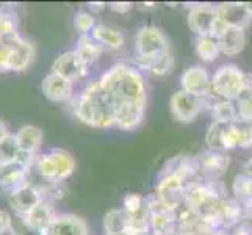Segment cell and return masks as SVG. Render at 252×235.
I'll return each instance as SVG.
<instances>
[{"mask_svg":"<svg viewBox=\"0 0 252 235\" xmlns=\"http://www.w3.org/2000/svg\"><path fill=\"white\" fill-rule=\"evenodd\" d=\"M147 207V198L140 193H127L123 199V205L121 210L126 215H135L143 212Z\"/></svg>","mask_w":252,"mask_h":235,"instance_id":"obj_28","label":"cell"},{"mask_svg":"<svg viewBox=\"0 0 252 235\" xmlns=\"http://www.w3.org/2000/svg\"><path fill=\"white\" fill-rule=\"evenodd\" d=\"M44 235H90V228L83 218L72 213L55 215Z\"/></svg>","mask_w":252,"mask_h":235,"instance_id":"obj_18","label":"cell"},{"mask_svg":"<svg viewBox=\"0 0 252 235\" xmlns=\"http://www.w3.org/2000/svg\"><path fill=\"white\" fill-rule=\"evenodd\" d=\"M41 202H42V196L39 193V190L32 184L22 185L21 188H17L8 196V204L16 212V216L29 215Z\"/></svg>","mask_w":252,"mask_h":235,"instance_id":"obj_17","label":"cell"},{"mask_svg":"<svg viewBox=\"0 0 252 235\" xmlns=\"http://www.w3.org/2000/svg\"><path fill=\"white\" fill-rule=\"evenodd\" d=\"M30 168L24 167L21 163L0 165V193L10 196L17 188L29 184Z\"/></svg>","mask_w":252,"mask_h":235,"instance_id":"obj_19","label":"cell"},{"mask_svg":"<svg viewBox=\"0 0 252 235\" xmlns=\"http://www.w3.org/2000/svg\"><path fill=\"white\" fill-rule=\"evenodd\" d=\"M188 185L189 184H187L176 172H172L166 168H161V171L157 176V180H155L152 195L164 205L177 210L185 201V193Z\"/></svg>","mask_w":252,"mask_h":235,"instance_id":"obj_8","label":"cell"},{"mask_svg":"<svg viewBox=\"0 0 252 235\" xmlns=\"http://www.w3.org/2000/svg\"><path fill=\"white\" fill-rule=\"evenodd\" d=\"M229 232H230V235H252V223H251V220L246 218Z\"/></svg>","mask_w":252,"mask_h":235,"instance_id":"obj_32","label":"cell"},{"mask_svg":"<svg viewBox=\"0 0 252 235\" xmlns=\"http://www.w3.org/2000/svg\"><path fill=\"white\" fill-rule=\"evenodd\" d=\"M207 149L229 154L230 151L252 149V123L243 119L221 123L212 121L205 132Z\"/></svg>","mask_w":252,"mask_h":235,"instance_id":"obj_3","label":"cell"},{"mask_svg":"<svg viewBox=\"0 0 252 235\" xmlns=\"http://www.w3.org/2000/svg\"><path fill=\"white\" fill-rule=\"evenodd\" d=\"M212 115V121H221V123H229V121L238 119V113L235 102L230 101H221V99H213L208 108Z\"/></svg>","mask_w":252,"mask_h":235,"instance_id":"obj_25","label":"cell"},{"mask_svg":"<svg viewBox=\"0 0 252 235\" xmlns=\"http://www.w3.org/2000/svg\"><path fill=\"white\" fill-rule=\"evenodd\" d=\"M133 54V65L147 75L155 63L163 60L164 57L171 55L172 52L169 46V39L164 34V32L160 27H157V25L147 24L138 29L135 33Z\"/></svg>","mask_w":252,"mask_h":235,"instance_id":"obj_4","label":"cell"},{"mask_svg":"<svg viewBox=\"0 0 252 235\" xmlns=\"http://www.w3.org/2000/svg\"><path fill=\"white\" fill-rule=\"evenodd\" d=\"M91 36L105 50L116 52L126 46V36L123 34V32H119L118 29L110 27V25H105V24L95 25L94 30L91 32Z\"/></svg>","mask_w":252,"mask_h":235,"instance_id":"obj_21","label":"cell"},{"mask_svg":"<svg viewBox=\"0 0 252 235\" xmlns=\"http://www.w3.org/2000/svg\"><path fill=\"white\" fill-rule=\"evenodd\" d=\"M97 25L95 22V17L90 11H79L74 16V29L79 32L80 36L83 34H91L94 27Z\"/></svg>","mask_w":252,"mask_h":235,"instance_id":"obj_29","label":"cell"},{"mask_svg":"<svg viewBox=\"0 0 252 235\" xmlns=\"http://www.w3.org/2000/svg\"><path fill=\"white\" fill-rule=\"evenodd\" d=\"M22 218L34 231L44 232L47 229V226L52 223V220L55 218V212L52 208L50 202L42 201L38 207H34L29 215L22 216Z\"/></svg>","mask_w":252,"mask_h":235,"instance_id":"obj_23","label":"cell"},{"mask_svg":"<svg viewBox=\"0 0 252 235\" xmlns=\"http://www.w3.org/2000/svg\"><path fill=\"white\" fill-rule=\"evenodd\" d=\"M32 169L41 180L60 185L74 174L75 159L64 149H50L34 159Z\"/></svg>","mask_w":252,"mask_h":235,"instance_id":"obj_5","label":"cell"},{"mask_svg":"<svg viewBox=\"0 0 252 235\" xmlns=\"http://www.w3.org/2000/svg\"><path fill=\"white\" fill-rule=\"evenodd\" d=\"M235 107L238 113V119L252 123V74H248L246 85L243 88L238 99L235 101Z\"/></svg>","mask_w":252,"mask_h":235,"instance_id":"obj_26","label":"cell"},{"mask_svg":"<svg viewBox=\"0 0 252 235\" xmlns=\"http://www.w3.org/2000/svg\"><path fill=\"white\" fill-rule=\"evenodd\" d=\"M194 50L204 63H213L221 55L220 42L215 36H196Z\"/></svg>","mask_w":252,"mask_h":235,"instance_id":"obj_24","label":"cell"},{"mask_svg":"<svg viewBox=\"0 0 252 235\" xmlns=\"http://www.w3.org/2000/svg\"><path fill=\"white\" fill-rule=\"evenodd\" d=\"M172 67H174V57L172 54L168 55V57H164L163 60H160V62L155 63L152 67H151V71L147 75H154V77H163V75H168L171 71H172Z\"/></svg>","mask_w":252,"mask_h":235,"instance_id":"obj_31","label":"cell"},{"mask_svg":"<svg viewBox=\"0 0 252 235\" xmlns=\"http://www.w3.org/2000/svg\"><path fill=\"white\" fill-rule=\"evenodd\" d=\"M146 198L152 235H177L176 210L160 202L154 195H149Z\"/></svg>","mask_w":252,"mask_h":235,"instance_id":"obj_10","label":"cell"},{"mask_svg":"<svg viewBox=\"0 0 252 235\" xmlns=\"http://www.w3.org/2000/svg\"><path fill=\"white\" fill-rule=\"evenodd\" d=\"M241 174H245L246 177L252 179V155L248 157V159L243 162V165H241Z\"/></svg>","mask_w":252,"mask_h":235,"instance_id":"obj_35","label":"cell"},{"mask_svg":"<svg viewBox=\"0 0 252 235\" xmlns=\"http://www.w3.org/2000/svg\"><path fill=\"white\" fill-rule=\"evenodd\" d=\"M74 50L79 54L80 60L90 69L95 62H99V58L102 57L103 52H105V49H103L99 42H95L93 39L91 34H83V36H80L79 41H77V47Z\"/></svg>","mask_w":252,"mask_h":235,"instance_id":"obj_22","label":"cell"},{"mask_svg":"<svg viewBox=\"0 0 252 235\" xmlns=\"http://www.w3.org/2000/svg\"><path fill=\"white\" fill-rule=\"evenodd\" d=\"M248 74L235 63H224L212 74L213 99L235 102L246 85Z\"/></svg>","mask_w":252,"mask_h":235,"instance_id":"obj_7","label":"cell"},{"mask_svg":"<svg viewBox=\"0 0 252 235\" xmlns=\"http://www.w3.org/2000/svg\"><path fill=\"white\" fill-rule=\"evenodd\" d=\"M99 80L115 105L116 129L133 132L143 124L147 110V75L133 63L119 62L110 66Z\"/></svg>","mask_w":252,"mask_h":235,"instance_id":"obj_1","label":"cell"},{"mask_svg":"<svg viewBox=\"0 0 252 235\" xmlns=\"http://www.w3.org/2000/svg\"><path fill=\"white\" fill-rule=\"evenodd\" d=\"M8 135H10V132H8V127L5 126L3 121H0V141H3Z\"/></svg>","mask_w":252,"mask_h":235,"instance_id":"obj_38","label":"cell"},{"mask_svg":"<svg viewBox=\"0 0 252 235\" xmlns=\"http://www.w3.org/2000/svg\"><path fill=\"white\" fill-rule=\"evenodd\" d=\"M221 54L225 57L240 55L246 47V27L230 24L218 38Z\"/></svg>","mask_w":252,"mask_h":235,"instance_id":"obj_20","label":"cell"},{"mask_svg":"<svg viewBox=\"0 0 252 235\" xmlns=\"http://www.w3.org/2000/svg\"><path fill=\"white\" fill-rule=\"evenodd\" d=\"M50 72L62 75L75 83L90 75V67L82 62L75 50H67L55 58V62L52 63Z\"/></svg>","mask_w":252,"mask_h":235,"instance_id":"obj_14","label":"cell"},{"mask_svg":"<svg viewBox=\"0 0 252 235\" xmlns=\"http://www.w3.org/2000/svg\"><path fill=\"white\" fill-rule=\"evenodd\" d=\"M21 159V149L17 146L14 135H8L3 141H0V165L17 163Z\"/></svg>","mask_w":252,"mask_h":235,"instance_id":"obj_27","label":"cell"},{"mask_svg":"<svg viewBox=\"0 0 252 235\" xmlns=\"http://www.w3.org/2000/svg\"><path fill=\"white\" fill-rule=\"evenodd\" d=\"M111 11H115L118 14H127L128 11H132L133 3L132 2H111L108 3Z\"/></svg>","mask_w":252,"mask_h":235,"instance_id":"obj_33","label":"cell"},{"mask_svg":"<svg viewBox=\"0 0 252 235\" xmlns=\"http://www.w3.org/2000/svg\"><path fill=\"white\" fill-rule=\"evenodd\" d=\"M41 90L49 101L57 103L71 102L74 99V83L54 72H49L42 78Z\"/></svg>","mask_w":252,"mask_h":235,"instance_id":"obj_16","label":"cell"},{"mask_svg":"<svg viewBox=\"0 0 252 235\" xmlns=\"http://www.w3.org/2000/svg\"><path fill=\"white\" fill-rule=\"evenodd\" d=\"M11 223H13V216L5 210H0V235H3L6 231H10Z\"/></svg>","mask_w":252,"mask_h":235,"instance_id":"obj_34","label":"cell"},{"mask_svg":"<svg viewBox=\"0 0 252 235\" xmlns=\"http://www.w3.org/2000/svg\"><path fill=\"white\" fill-rule=\"evenodd\" d=\"M14 138L21 149V159L17 163L27 168L33 167L42 143V132L34 126H24L14 134Z\"/></svg>","mask_w":252,"mask_h":235,"instance_id":"obj_15","label":"cell"},{"mask_svg":"<svg viewBox=\"0 0 252 235\" xmlns=\"http://www.w3.org/2000/svg\"><path fill=\"white\" fill-rule=\"evenodd\" d=\"M227 196L230 195L221 180L197 179L188 185L184 204L188 205L191 210H194L197 215L205 216L221 199Z\"/></svg>","mask_w":252,"mask_h":235,"instance_id":"obj_6","label":"cell"},{"mask_svg":"<svg viewBox=\"0 0 252 235\" xmlns=\"http://www.w3.org/2000/svg\"><path fill=\"white\" fill-rule=\"evenodd\" d=\"M74 116L94 129L116 127L115 105L99 78L88 82L85 88L71 101Z\"/></svg>","mask_w":252,"mask_h":235,"instance_id":"obj_2","label":"cell"},{"mask_svg":"<svg viewBox=\"0 0 252 235\" xmlns=\"http://www.w3.org/2000/svg\"><path fill=\"white\" fill-rule=\"evenodd\" d=\"M213 99H201L184 90H177L169 99V110L177 123L189 124L210 108Z\"/></svg>","mask_w":252,"mask_h":235,"instance_id":"obj_9","label":"cell"},{"mask_svg":"<svg viewBox=\"0 0 252 235\" xmlns=\"http://www.w3.org/2000/svg\"><path fill=\"white\" fill-rule=\"evenodd\" d=\"M194 157L197 167V179L221 180V177L230 167V157L225 152L207 149Z\"/></svg>","mask_w":252,"mask_h":235,"instance_id":"obj_13","label":"cell"},{"mask_svg":"<svg viewBox=\"0 0 252 235\" xmlns=\"http://www.w3.org/2000/svg\"><path fill=\"white\" fill-rule=\"evenodd\" d=\"M212 235H230V232L229 231H215Z\"/></svg>","mask_w":252,"mask_h":235,"instance_id":"obj_40","label":"cell"},{"mask_svg":"<svg viewBox=\"0 0 252 235\" xmlns=\"http://www.w3.org/2000/svg\"><path fill=\"white\" fill-rule=\"evenodd\" d=\"M140 8H146V10H154V8H157V3H140Z\"/></svg>","mask_w":252,"mask_h":235,"instance_id":"obj_39","label":"cell"},{"mask_svg":"<svg viewBox=\"0 0 252 235\" xmlns=\"http://www.w3.org/2000/svg\"><path fill=\"white\" fill-rule=\"evenodd\" d=\"M88 6H90V13H100V11H103L107 8V3L105 2H91V3H88Z\"/></svg>","mask_w":252,"mask_h":235,"instance_id":"obj_36","label":"cell"},{"mask_svg":"<svg viewBox=\"0 0 252 235\" xmlns=\"http://www.w3.org/2000/svg\"><path fill=\"white\" fill-rule=\"evenodd\" d=\"M238 5L249 19H252V2H238Z\"/></svg>","mask_w":252,"mask_h":235,"instance_id":"obj_37","label":"cell"},{"mask_svg":"<svg viewBox=\"0 0 252 235\" xmlns=\"http://www.w3.org/2000/svg\"><path fill=\"white\" fill-rule=\"evenodd\" d=\"M10 234L11 235H44V232L34 231L33 228H30V226L24 221L22 216H16V218H13Z\"/></svg>","mask_w":252,"mask_h":235,"instance_id":"obj_30","label":"cell"},{"mask_svg":"<svg viewBox=\"0 0 252 235\" xmlns=\"http://www.w3.org/2000/svg\"><path fill=\"white\" fill-rule=\"evenodd\" d=\"M218 21V5L193 3L188 8L187 22L196 36H213L215 24Z\"/></svg>","mask_w":252,"mask_h":235,"instance_id":"obj_11","label":"cell"},{"mask_svg":"<svg viewBox=\"0 0 252 235\" xmlns=\"http://www.w3.org/2000/svg\"><path fill=\"white\" fill-rule=\"evenodd\" d=\"M180 90L201 99H213L212 75L202 65H193L180 74Z\"/></svg>","mask_w":252,"mask_h":235,"instance_id":"obj_12","label":"cell"}]
</instances>
